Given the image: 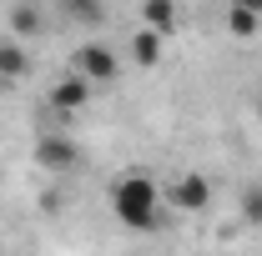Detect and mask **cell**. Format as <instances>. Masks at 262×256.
Returning <instances> with one entry per match:
<instances>
[{"mask_svg": "<svg viewBox=\"0 0 262 256\" xmlns=\"http://www.w3.org/2000/svg\"><path fill=\"white\" fill-rule=\"evenodd\" d=\"M111 211H116V221L126 226V231L146 236V231H157V221H162V186L151 176H121L111 186Z\"/></svg>", "mask_w": 262, "mask_h": 256, "instance_id": "obj_1", "label": "cell"}, {"mask_svg": "<svg viewBox=\"0 0 262 256\" xmlns=\"http://www.w3.org/2000/svg\"><path fill=\"white\" fill-rule=\"evenodd\" d=\"M141 20L157 35H171L177 20H182V10H177V0H141Z\"/></svg>", "mask_w": 262, "mask_h": 256, "instance_id": "obj_7", "label": "cell"}, {"mask_svg": "<svg viewBox=\"0 0 262 256\" xmlns=\"http://www.w3.org/2000/svg\"><path fill=\"white\" fill-rule=\"evenodd\" d=\"M35 161H40L46 171H71V166L81 161V151H76L71 136H40V141H35Z\"/></svg>", "mask_w": 262, "mask_h": 256, "instance_id": "obj_5", "label": "cell"}, {"mask_svg": "<svg viewBox=\"0 0 262 256\" xmlns=\"http://www.w3.org/2000/svg\"><path fill=\"white\" fill-rule=\"evenodd\" d=\"M5 86H10V81H5V75H0V91H5Z\"/></svg>", "mask_w": 262, "mask_h": 256, "instance_id": "obj_15", "label": "cell"}, {"mask_svg": "<svg viewBox=\"0 0 262 256\" xmlns=\"http://www.w3.org/2000/svg\"><path fill=\"white\" fill-rule=\"evenodd\" d=\"M26 70H31L26 45H20V40H0V75H5V81H20Z\"/></svg>", "mask_w": 262, "mask_h": 256, "instance_id": "obj_9", "label": "cell"}, {"mask_svg": "<svg viewBox=\"0 0 262 256\" xmlns=\"http://www.w3.org/2000/svg\"><path fill=\"white\" fill-rule=\"evenodd\" d=\"M162 40L151 25H141V31H131V65H141V70H151V65L162 61Z\"/></svg>", "mask_w": 262, "mask_h": 256, "instance_id": "obj_6", "label": "cell"}, {"mask_svg": "<svg viewBox=\"0 0 262 256\" xmlns=\"http://www.w3.org/2000/svg\"><path fill=\"white\" fill-rule=\"evenodd\" d=\"M232 5H247V10H257V15H262V0H232Z\"/></svg>", "mask_w": 262, "mask_h": 256, "instance_id": "obj_13", "label": "cell"}, {"mask_svg": "<svg viewBox=\"0 0 262 256\" xmlns=\"http://www.w3.org/2000/svg\"><path fill=\"white\" fill-rule=\"evenodd\" d=\"M86 100H91V81H86L81 70H71L66 81H56V86H51V111H61V116L81 111Z\"/></svg>", "mask_w": 262, "mask_h": 256, "instance_id": "obj_4", "label": "cell"}, {"mask_svg": "<svg viewBox=\"0 0 262 256\" xmlns=\"http://www.w3.org/2000/svg\"><path fill=\"white\" fill-rule=\"evenodd\" d=\"M242 216L252 226H262V186H247V191H242Z\"/></svg>", "mask_w": 262, "mask_h": 256, "instance_id": "obj_12", "label": "cell"}, {"mask_svg": "<svg viewBox=\"0 0 262 256\" xmlns=\"http://www.w3.org/2000/svg\"><path fill=\"white\" fill-rule=\"evenodd\" d=\"M40 25H46L40 5H10V35H15V40H31V35H40Z\"/></svg>", "mask_w": 262, "mask_h": 256, "instance_id": "obj_8", "label": "cell"}, {"mask_svg": "<svg viewBox=\"0 0 262 256\" xmlns=\"http://www.w3.org/2000/svg\"><path fill=\"white\" fill-rule=\"evenodd\" d=\"M257 25H262L257 10H247V5H232V10H227V31L237 35V40H252V35H257Z\"/></svg>", "mask_w": 262, "mask_h": 256, "instance_id": "obj_11", "label": "cell"}, {"mask_svg": "<svg viewBox=\"0 0 262 256\" xmlns=\"http://www.w3.org/2000/svg\"><path fill=\"white\" fill-rule=\"evenodd\" d=\"M162 196L177 211H207V206H212V181H207L202 171H187V176H177Z\"/></svg>", "mask_w": 262, "mask_h": 256, "instance_id": "obj_3", "label": "cell"}, {"mask_svg": "<svg viewBox=\"0 0 262 256\" xmlns=\"http://www.w3.org/2000/svg\"><path fill=\"white\" fill-rule=\"evenodd\" d=\"M61 10L76 20V25H91V31L106 20V0H61Z\"/></svg>", "mask_w": 262, "mask_h": 256, "instance_id": "obj_10", "label": "cell"}, {"mask_svg": "<svg viewBox=\"0 0 262 256\" xmlns=\"http://www.w3.org/2000/svg\"><path fill=\"white\" fill-rule=\"evenodd\" d=\"M76 70H81L91 86H106V81L121 75V56H116L111 45H101V40H86V45L76 50Z\"/></svg>", "mask_w": 262, "mask_h": 256, "instance_id": "obj_2", "label": "cell"}, {"mask_svg": "<svg viewBox=\"0 0 262 256\" xmlns=\"http://www.w3.org/2000/svg\"><path fill=\"white\" fill-rule=\"evenodd\" d=\"M257 121H262V91H257Z\"/></svg>", "mask_w": 262, "mask_h": 256, "instance_id": "obj_14", "label": "cell"}]
</instances>
